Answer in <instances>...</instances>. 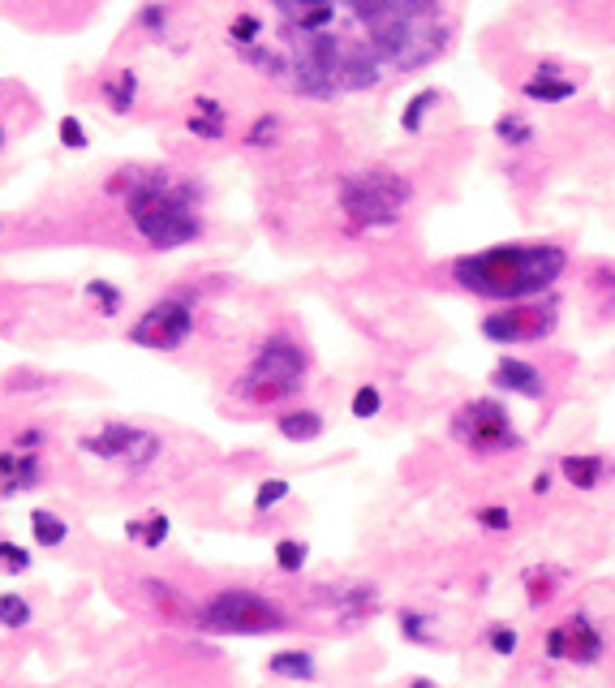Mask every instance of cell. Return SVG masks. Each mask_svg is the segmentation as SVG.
Returning <instances> with one entry per match:
<instances>
[{"label":"cell","instance_id":"5","mask_svg":"<svg viewBox=\"0 0 615 688\" xmlns=\"http://www.w3.org/2000/svg\"><path fill=\"white\" fill-rule=\"evenodd\" d=\"M413 198V185L388 168H370V172H353V177L340 181V207L357 228H383L396 224L405 215Z\"/></svg>","mask_w":615,"mask_h":688},{"label":"cell","instance_id":"18","mask_svg":"<svg viewBox=\"0 0 615 688\" xmlns=\"http://www.w3.org/2000/svg\"><path fill=\"white\" fill-rule=\"evenodd\" d=\"M134 95H138V74H134V69H121L117 78L104 82V99H108L112 112H130L134 108Z\"/></svg>","mask_w":615,"mask_h":688},{"label":"cell","instance_id":"36","mask_svg":"<svg viewBox=\"0 0 615 688\" xmlns=\"http://www.w3.org/2000/svg\"><path fill=\"white\" fill-rule=\"evenodd\" d=\"M190 134L194 138H207V142H220L224 138V125L220 121H207V117H190Z\"/></svg>","mask_w":615,"mask_h":688},{"label":"cell","instance_id":"6","mask_svg":"<svg viewBox=\"0 0 615 688\" xmlns=\"http://www.w3.org/2000/svg\"><path fill=\"white\" fill-rule=\"evenodd\" d=\"M302 383H306V353L289 336H271L259 349V357H254V366L246 370V379H241V396L267 405V400L293 396Z\"/></svg>","mask_w":615,"mask_h":688},{"label":"cell","instance_id":"30","mask_svg":"<svg viewBox=\"0 0 615 688\" xmlns=\"http://www.w3.org/2000/svg\"><path fill=\"white\" fill-rule=\"evenodd\" d=\"M276 134H280V117H263V121H254V129H250V147H271L276 142Z\"/></svg>","mask_w":615,"mask_h":688},{"label":"cell","instance_id":"9","mask_svg":"<svg viewBox=\"0 0 615 688\" xmlns=\"http://www.w3.org/2000/svg\"><path fill=\"white\" fill-rule=\"evenodd\" d=\"M194 336V310L185 301H155V306L142 314L130 327V344L138 349H181L185 340Z\"/></svg>","mask_w":615,"mask_h":688},{"label":"cell","instance_id":"10","mask_svg":"<svg viewBox=\"0 0 615 688\" xmlns=\"http://www.w3.org/2000/svg\"><path fill=\"white\" fill-rule=\"evenodd\" d=\"M82 448L104 456V461H130V465H151L155 456H160V439L147 435V430L138 426H125V422H112L104 426L99 435H87L82 439Z\"/></svg>","mask_w":615,"mask_h":688},{"label":"cell","instance_id":"22","mask_svg":"<svg viewBox=\"0 0 615 688\" xmlns=\"http://www.w3.org/2000/svg\"><path fill=\"white\" fill-rule=\"evenodd\" d=\"M87 297L99 306V314H104V319H117V314H121V289H117V284L91 280V284H87Z\"/></svg>","mask_w":615,"mask_h":688},{"label":"cell","instance_id":"20","mask_svg":"<svg viewBox=\"0 0 615 688\" xmlns=\"http://www.w3.org/2000/svg\"><path fill=\"white\" fill-rule=\"evenodd\" d=\"M525 95L529 99H542V104H560V99L577 95V82H568V78H529L525 82Z\"/></svg>","mask_w":615,"mask_h":688},{"label":"cell","instance_id":"23","mask_svg":"<svg viewBox=\"0 0 615 688\" xmlns=\"http://www.w3.org/2000/svg\"><path fill=\"white\" fill-rule=\"evenodd\" d=\"M241 56H246V65H254L267 78H284V74H289V65H293V61H284L280 52H271V48H250V52H241Z\"/></svg>","mask_w":615,"mask_h":688},{"label":"cell","instance_id":"17","mask_svg":"<svg viewBox=\"0 0 615 688\" xmlns=\"http://www.w3.org/2000/svg\"><path fill=\"white\" fill-rule=\"evenodd\" d=\"M267 671L280 680H314V658L306 650H280V654H271Z\"/></svg>","mask_w":615,"mask_h":688},{"label":"cell","instance_id":"12","mask_svg":"<svg viewBox=\"0 0 615 688\" xmlns=\"http://www.w3.org/2000/svg\"><path fill=\"white\" fill-rule=\"evenodd\" d=\"M560 637H564V658H572V663H598L603 658V637H598V628L590 615H568V620L560 624Z\"/></svg>","mask_w":615,"mask_h":688},{"label":"cell","instance_id":"41","mask_svg":"<svg viewBox=\"0 0 615 688\" xmlns=\"http://www.w3.org/2000/svg\"><path fill=\"white\" fill-rule=\"evenodd\" d=\"M547 654H551V658H564V637H560V628H551V633H547Z\"/></svg>","mask_w":615,"mask_h":688},{"label":"cell","instance_id":"15","mask_svg":"<svg viewBox=\"0 0 615 688\" xmlns=\"http://www.w3.org/2000/svg\"><path fill=\"white\" fill-rule=\"evenodd\" d=\"M280 435L284 439H293V443H310V439H319L323 435V413H314V409H293V413H280Z\"/></svg>","mask_w":615,"mask_h":688},{"label":"cell","instance_id":"21","mask_svg":"<svg viewBox=\"0 0 615 688\" xmlns=\"http://www.w3.org/2000/svg\"><path fill=\"white\" fill-rule=\"evenodd\" d=\"M435 104H439V91H431V86L413 95V99H409V108H405V117H400V125H405V134H418L422 121H426V112H431Z\"/></svg>","mask_w":615,"mask_h":688},{"label":"cell","instance_id":"44","mask_svg":"<svg viewBox=\"0 0 615 688\" xmlns=\"http://www.w3.org/2000/svg\"><path fill=\"white\" fill-rule=\"evenodd\" d=\"M0 147H5V129H0Z\"/></svg>","mask_w":615,"mask_h":688},{"label":"cell","instance_id":"29","mask_svg":"<svg viewBox=\"0 0 615 688\" xmlns=\"http://www.w3.org/2000/svg\"><path fill=\"white\" fill-rule=\"evenodd\" d=\"M383 409V396H379V387H357L353 392V418H375V413Z\"/></svg>","mask_w":615,"mask_h":688},{"label":"cell","instance_id":"7","mask_svg":"<svg viewBox=\"0 0 615 688\" xmlns=\"http://www.w3.org/2000/svg\"><path fill=\"white\" fill-rule=\"evenodd\" d=\"M203 628H216V633H280L284 611L271 598L254 594V590H224L216 594L198 615Z\"/></svg>","mask_w":615,"mask_h":688},{"label":"cell","instance_id":"2","mask_svg":"<svg viewBox=\"0 0 615 688\" xmlns=\"http://www.w3.org/2000/svg\"><path fill=\"white\" fill-rule=\"evenodd\" d=\"M353 18L362 26L370 52L388 69H422L448 48V22L439 5H409V0H388V5H353Z\"/></svg>","mask_w":615,"mask_h":688},{"label":"cell","instance_id":"11","mask_svg":"<svg viewBox=\"0 0 615 688\" xmlns=\"http://www.w3.org/2000/svg\"><path fill=\"white\" fill-rule=\"evenodd\" d=\"M555 327V310L542 306H517V310H495L482 319V332L495 344H517V340H542Z\"/></svg>","mask_w":615,"mask_h":688},{"label":"cell","instance_id":"25","mask_svg":"<svg viewBox=\"0 0 615 688\" xmlns=\"http://www.w3.org/2000/svg\"><path fill=\"white\" fill-rule=\"evenodd\" d=\"M228 35H233V43H241V52H250V48H259L263 22L254 18V13H237L233 26H228Z\"/></svg>","mask_w":615,"mask_h":688},{"label":"cell","instance_id":"38","mask_svg":"<svg viewBox=\"0 0 615 688\" xmlns=\"http://www.w3.org/2000/svg\"><path fill=\"white\" fill-rule=\"evenodd\" d=\"M142 26H151L155 35H164V26H168V9L147 5V9H142Z\"/></svg>","mask_w":615,"mask_h":688},{"label":"cell","instance_id":"26","mask_svg":"<svg viewBox=\"0 0 615 688\" xmlns=\"http://www.w3.org/2000/svg\"><path fill=\"white\" fill-rule=\"evenodd\" d=\"M0 624L5 628H26L31 624V602L22 594H0Z\"/></svg>","mask_w":615,"mask_h":688},{"label":"cell","instance_id":"43","mask_svg":"<svg viewBox=\"0 0 615 688\" xmlns=\"http://www.w3.org/2000/svg\"><path fill=\"white\" fill-rule=\"evenodd\" d=\"M409 688H435V684H431V680H413Z\"/></svg>","mask_w":615,"mask_h":688},{"label":"cell","instance_id":"13","mask_svg":"<svg viewBox=\"0 0 615 688\" xmlns=\"http://www.w3.org/2000/svg\"><path fill=\"white\" fill-rule=\"evenodd\" d=\"M280 35H323L336 26V5H280Z\"/></svg>","mask_w":615,"mask_h":688},{"label":"cell","instance_id":"31","mask_svg":"<svg viewBox=\"0 0 615 688\" xmlns=\"http://www.w3.org/2000/svg\"><path fill=\"white\" fill-rule=\"evenodd\" d=\"M400 633H405L409 641H435L431 628H426V615H418V611H405V615H400Z\"/></svg>","mask_w":615,"mask_h":688},{"label":"cell","instance_id":"24","mask_svg":"<svg viewBox=\"0 0 615 688\" xmlns=\"http://www.w3.org/2000/svg\"><path fill=\"white\" fill-rule=\"evenodd\" d=\"M495 134L504 142H512V147H525V142L534 138V125H529L525 117H517V112H504V117L495 121Z\"/></svg>","mask_w":615,"mask_h":688},{"label":"cell","instance_id":"39","mask_svg":"<svg viewBox=\"0 0 615 688\" xmlns=\"http://www.w3.org/2000/svg\"><path fill=\"white\" fill-rule=\"evenodd\" d=\"M194 117H207V121H220L224 125V108H220V99H198V104H194Z\"/></svg>","mask_w":615,"mask_h":688},{"label":"cell","instance_id":"19","mask_svg":"<svg viewBox=\"0 0 615 688\" xmlns=\"http://www.w3.org/2000/svg\"><path fill=\"white\" fill-rule=\"evenodd\" d=\"M31 534H35L39 547H61V542L69 538V529H65V521H61L56 512L35 508V512H31Z\"/></svg>","mask_w":615,"mask_h":688},{"label":"cell","instance_id":"32","mask_svg":"<svg viewBox=\"0 0 615 688\" xmlns=\"http://www.w3.org/2000/svg\"><path fill=\"white\" fill-rule=\"evenodd\" d=\"M168 538V516L164 512H147V534H142V547H160V542Z\"/></svg>","mask_w":615,"mask_h":688},{"label":"cell","instance_id":"27","mask_svg":"<svg viewBox=\"0 0 615 688\" xmlns=\"http://www.w3.org/2000/svg\"><path fill=\"white\" fill-rule=\"evenodd\" d=\"M306 555H310V547H306V542H297V538H284L280 547H276V564H280V572H302Z\"/></svg>","mask_w":615,"mask_h":688},{"label":"cell","instance_id":"16","mask_svg":"<svg viewBox=\"0 0 615 688\" xmlns=\"http://www.w3.org/2000/svg\"><path fill=\"white\" fill-rule=\"evenodd\" d=\"M560 469L577 491H594V486L603 482V456H564Z\"/></svg>","mask_w":615,"mask_h":688},{"label":"cell","instance_id":"1","mask_svg":"<svg viewBox=\"0 0 615 688\" xmlns=\"http://www.w3.org/2000/svg\"><path fill=\"white\" fill-rule=\"evenodd\" d=\"M564 267H568V254L560 246L534 241V246H495L482 254H465L452 263V276L474 297L521 301V297L547 293L564 276Z\"/></svg>","mask_w":615,"mask_h":688},{"label":"cell","instance_id":"33","mask_svg":"<svg viewBox=\"0 0 615 688\" xmlns=\"http://www.w3.org/2000/svg\"><path fill=\"white\" fill-rule=\"evenodd\" d=\"M0 568L5 572H26L31 568V555H26L22 547H13V542H0Z\"/></svg>","mask_w":615,"mask_h":688},{"label":"cell","instance_id":"35","mask_svg":"<svg viewBox=\"0 0 615 688\" xmlns=\"http://www.w3.org/2000/svg\"><path fill=\"white\" fill-rule=\"evenodd\" d=\"M478 525L482 529H495V534H504V529L512 525V512L508 508H482L478 512Z\"/></svg>","mask_w":615,"mask_h":688},{"label":"cell","instance_id":"28","mask_svg":"<svg viewBox=\"0 0 615 688\" xmlns=\"http://www.w3.org/2000/svg\"><path fill=\"white\" fill-rule=\"evenodd\" d=\"M284 495H289V482H284V478H267V482H259V491H254V508L267 512V508H276Z\"/></svg>","mask_w":615,"mask_h":688},{"label":"cell","instance_id":"14","mask_svg":"<svg viewBox=\"0 0 615 688\" xmlns=\"http://www.w3.org/2000/svg\"><path fill=\"white\" fill-rule=\"evenodd\" d=\"M495 387H504V392H517L525 400H538L542 392H547V383H542V375L529 362H517V357H504V362L495 366Z\"/></svg>","mask_w":615,"mask_h":688},{"label":"cell","instance_id":"8","mask_svg":"<svg viewBox=\"0 0 615 688\" xmlns=\"http://www.w3.org/2000/svg\"><path fill=\"white\" fill-rule=\"evenodd\" d=\"M452 439L465 443L469 452L478 456H495V452H517L521 435L512 426L508 409L499 400H469V405L456 409L452 418Z\"/></svg>","mask_w":615,"mask_h":688},{"label":"cell","instance_id":"3","mask_svg":"<svg viewBox=\"0 0 615 688\" xmlns=\"http://www.w3.org/2000/svg\"><path fill=\"white\" fill-rule=\"evenodd\" d=\"M293 48V86L310 99H332L340 91H370L383 78V61L370 52V43L345 39L336 31L323 35H284Z\"/></svg>","mask_w":615,"mask_h":688},{"label":"cell","instance_id":"40","mask_svg":"<svg viewBox=\"0 0 615 688\" xmlns=\"http://www.w3.org/2000/svg\"><path fill=\"white\" fill-rule=\"evenodd\" d=\"M551 594H555V590H551V585H547V581H538V577H534V581H529V602H534V607H538V602H547Z\"/></svg>","mask_w":615,"mask_h":688},{"label":"cell","instance_id":"42","mask_svg":"<svg viewBox=\"0 0 615 688\" xmlns=\"http://www.w3.org/2000/svg\"><path fill=\"white\" fill-rule=\"evenodd\" d=\"M534 491H538V495L551 491V478H547V473H538V478H534Z\"/></svg>","mask_w":615,"mask_h":688},{"label":"cell","instance_id":"37","mask_svg":"<svg viewBox=\"0 0 615 688\" xmlns=\"http://www.w3.org/2000/svg\"><path fill=\"white\" fill-rule=\"evenodd\" d=\"M491 650L495 654H517V633H512V628H491Z\"/></svg>","mask_w":615,"mask_h":688},{"label":"cell","instance_id":"34","mask_svg":"<svg viewBox=\"0 0 615 688\" xmlns=\"http://www.w3.org/2000/svg\"><path fill=\"white\" fill-rule=\"evenodd\" d=\"M61 142H65L69 151H82V147H87V129H82L78 117H61Z\"/></svg>","mask_w":615,"mask_h":688},{"label":"cell","instance_id":"4","mask_svg":"<svg viewBox=\"0 0 615 688\" xmlns=\"http://www.w3.org/2000/svg\"><path fill=\"white\" fill-rule=\"evenodd\" d=\"M198 185L173 181L168 172H134L130 177V220L155 250H181L198 241L203 233V215H198Z\"/></svg>","mask_w":615,"mask_h":688}]
</instances>
